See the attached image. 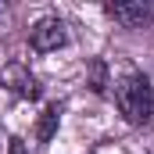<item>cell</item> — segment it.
<instances>
[{"instance_id":"cell-1","label":"cell","mask_w":154,"mask_h":154,"mask_svg":"<svg viewBox=\"0 0 154 154\" xmlns=\"http://www.w3.org/2000/svg\"><path fill=\"white\" fill-rule=\"evenodd\" d=\"M115 108L129 125L154 122V86L143 72H125L115 82Z\"/></svg>"},{"instance_id":"cell-7","label":"cell","mask_w":154,"mask_h":154,"mask_svg":"<svg viewBox=\"0 0 154 154\" xmlns=\"http://www.w3.org/2000/svg\"><path fill=\"white\" fill-rule=\"evenodd\" d=\"M7 154H29V147H25L18 136H11V140H7Z\"/></svg>"},{"instance_id":"cell-2","label":"cell","mask_w":154,"mask_h":154,"mask_svg":"<svg viewBox=\"0 0 154 154\" xmlns=\"http://www.w3.org/2000/svg\"><path fill=\"white\" fill-rule=\"evenodd\" d=\"M68 43H72L68 22H65V18H57V14L39 18L36 25L29 29V47H32L36 54H54V50H61V47H68Z\"/></svg>"},{"instance_id":"cell-3","label":"cell","mask_w":154,"mask_h":154,"mask_svg":"<svg viewBox=\"0 0 154 154\" xmlns=\"http://www.w3.org/2000/svg\"><path fill=\"white\" fill-rule=\"evenodd\" d=\"M108 18H115L125 29H143L154 22V4L151 0H133V4H108Z\"/></svg>"},{"instance_id":"cell-4","label":"cell","mask_w":154,"mask_h":154,"mask_svg":"<svg viewBox=\"0 0 154 154\" xmlns=\"http://www.w3.org/2000/svg\"><path fill=\"white\" fill-rule=\"evenodd\" d=\"M0 79H4V86L11 90V93H18V97H29V100H36L39 93V82L36 75H29V68L25 65H7L4 72H0Z\"/></svg>"},{"instance_id":"cell-5","label":"cell","mask_w":154,"mask_h":154,"mask_svg":"<svg viewBox=\"0 0 154 154\" xmlns=\"http://www.w3.org/2000/svg\"><path fill=\"white\" fill-rule=\"evenodd\" d=\"M57 125H61V104H50L43 115H39V125H36V140L39 143H50V136L57 133Z\"/></svg>"},{"instance_id":"cell-6","label":"cell","mask_w":154,"mask_h":154,"mask_svg":"<svg viewBox=\"0 0 154 154\" xmlns=\"http://www.w3.org/2000/svg\"><path fill=\"white\" fill-rule=\"evenodd\" d=\"M90 86H93V93H104L108 90V68H104V61H93L90 65Z\"/></svg>"}]
</instances>
